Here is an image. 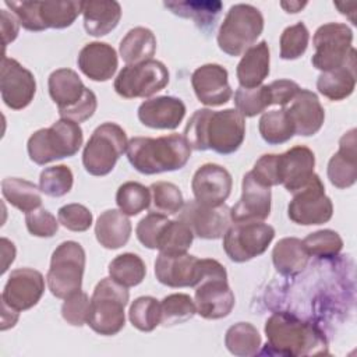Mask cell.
<instances>
[{
  "mask_svg": "<svg viewBox=\"0 0 357 357\" xmlns=\"http://www.w3.org/2000/svg\"><path fill=\"white\" fill-rule=\"evenodd\" d=\"M245 137V120L236 109H198L190 117L184 138L191 149H212L220 155L234 153Z\"/></svg>",
  "mask_w": 357,
  "mask_h": 357,
  "instance_id": "1",
  "label": "cell"
},
{
  "mask_svg": "<svg viewBox=\"0 0 357 357\" xmlns=\"http://www.w3.org/2000/svg\"><path fill=\"white\" fill-rule=\"evenodd\" d=\"M266 347L262 353L279 356H315L328 353V342L322 331L287 311L273 312L265 322Z\"/></svg>",
  "mask_w": 357,
  "mask_h": 357,
  "instance_id": "2",
  "label": "cell"
},
{
  "mask_svg": "<svg viewBox=\"0 0 357 357\" xmlns=\"http://www.w3.org/2000/svg\"><path fill=\"white\" fill-rule=\"evenodd\" d=\"M191 146L184 135L169 134L158 138L134 137L127 145L130 165L142 174L180 170L191 158Z\"/></svg>",
  "mask_w": 357,
  "mask_h": 357,
  "instance_id": "3",
  "label": "cell"
},
{
  "mask_svg": "<svg viewBox=\"0 0 357 357\" xmlns=\"http://www.w3.org/2000/svg\"><path fill=\"white\" fill-rule=\"evenodd\" d=\"M84 141L78 123L60 119L47 128L36 130L28 139L29 159L36 165H46L57 159L74 156Z\"/></svg>",
  "mask_w": 357,
  "mask_h": 357,
  "instance_id": "4",
  "label": "cell"
},
{
  "mask_svg": "<svg viewBox=\"0 0 357 357\" xmlns=\"http://www.w3.org/2000/svg\"><path fill=\"white\" fill-rule=\"evenodd\" d=\"M127 287L105 278L93 289L86 325L102 336L117 335L126 324L124 308L128 304Z\"/></svg>",
  "mask_w": 357,
  "mask_h": 357,
  "instance_id": "5",
  "label": "cell"
},
{
  "mask_svg": "<svg viewBox=\"0 0 357 357\" xmlns=\"http://www.w3.org/2000/svg\"><path fill=\"white\" fill-rule=\"evenodd\" d=\"M264 31L262 13L251 6L238 3L229 8L218 32V46L229 56H240L254 46Z\"/></svg>",
  "mask_w": 357,
  "mask_h": 357,
  "instance_id": "6",
  "label": "cell"
},
{
  "mask_svg": "<svg viewBox=\"0 0 357 357\" xmlns=\"http://www.w3.org/2000/svg\"><path fill=\"white\" fill-rule=\"evenodd\" d=\"M127 134L119 124L106 121L98 126L82 151L85 170L92 176L109 174L127 151Z\"/></svg>",
  "mask_w": 357,
  "mask_h": 357,
  "instance_id": "7",
  "label": "cell"
},
{
  "mask_svg": "<svg viewBox=\"0 0 357 357\" xmlns=\"http://www.w3.org/2000/svg\"><path fill=\"white\" fill-rule=\"evenodd\" d=\"M85 271V250L77 241H63L50 258L46 282L50 293L57 298H67L81 290Z\"/></svg>",
  "mask_w": 357,
  "mask_h": 357,
  "instance_id": "8",
  "label": "cell"
},
{
  "mask_svg": "<svg viewBox=\"0 0 357 357\" xmlns=\"http://www.w3.org/2000/svg\"><path fill=\"white\" fill-rule=\"evenodd\" d=\"M275 237V229L264 222H233L223 234V250L230 261L247 262L262 255Z\"/></svg>",
  "mask_w": 357,
  "mask_h": 357,
  "instance_id": "9",
  "label": "cell"
},
{
  "mask_svg": "<svg viewBox=\"0 0 357 357\" xmlns=\"http://www.w3.org/2000/svg\"><path fill=\"white\" fill-rule=\"evenodd\" d=\"M315 53L311 63L317 70L331 71L344 66L356 50L353 43V31L342 22H328L321 25L312 38Z\"/></svg>",
  "mask_w": 357,
  "mask_h": 357,
  "instance_id": "10",
  "label": "cell"
},
{
  "mask_svg": "<svg viewBox=\"0 0 357 357\" xmlns=\"http://www.w3.org/2000/svg\"><path fill=\"white\" fill-rule=\"evenodd\" d=\"M169 84V70L159 60L127 64L114 79V91L124 99L149 98Z\"/></svg>",
  "mask_w": 357,
  "mask_h": 357,
  "instance_id": "11",
  "label": "cell"
},
{
  "mask_svg": "<svg viewBox=\"0 0 357 357\" xmlns=\"http://www.w3.org/2000/svg\"><path fill=\"white\" fill-rule=\"evenodd\" d=\"M333 215V204L325 194L324 183L318 174L298 191L293 192V198L287 206V216L291 222L301 226L324 225Z\"/></svg>",
  "mask_w": 357,
  "mask_h": 357,
  "instance_id": "12",
  "label": "cell"
},
{
  "mask_svg": "<svg viewBox=\"0 0 357 357\" xmlns=\"http://www.w3.org/2000/svg\"><path fill=\"white\" fill-rule=\"evenodd\" d=\"M177 219L185 223L194 236L204 240H218L223 237L231 225L230 208L227 205L211 206L195 199L184 202Z\"/></svg>",
  "mask_w": 357,
  "mask_h": 357,
  "instance_id": "13",
  "label": "cell"
},
{
  "mask_svg": "<svg viewBox=\"0 0 357 357\" xmlns=\"http://www.w3.org/2000/svg\"><path fill=\"white\" fill-rule=\"evenodd\" d=\"M0 92L7 107L13 110L25 109L36 93L35 77L15 59L4 56L0 73Z\"/></svg>",
  "mask_w": 357,
  "mask_h": 357,
  "instance_id": "14",
  "label": "cell"
},
{
  "mask_svg": "<svg viewBox=\"0 0 357 357\" xmlns=\"http://www.w3.org/2000/svg\"><path fill=\"white\" fill-rule=\"evenodd\" d=\"M45 291L43 275L32 268L11 271L1 293V301L17 311L35 307Z\"/></svg>",
  "mask_w": 357,
  "mask_h": 357,
  "instance_id": "15",
  "label": "cell"
},
{
  "mask_svg": "<svg viewBox=\"0 0 357 357\" xmlns=\"http://www.w3.org/2000/svg\"><path fill=\"white\" fill-rule=\"evenodd\" d=\"M202 259L184 254H162L155 261V276L158 282L169 287H195L201 282Z\"/></svg>",
  "mask_w": 357,
  "mask_h": 357,
  "instance_id": "16",
  "label": "cell"
},
{
  "mask_svg": "<svg viewBox=\"0 0 357 357\" xmlns=\"http://www.w3.org/2000/svg\"><path fill=\"white\" fill-rule=\"evenodd\" d=\"M194 301L198 315L205 319H220L231 312L236 298L227 284V276H209L195 286Z\"/></svg>",
  "mask_w": 357,
  "mask_h": 357,
  "instance_id": "17",
  "label": "cell"
},
{
  "mask_svg": "<svg viewBox=\"0 0 357 357\" xmlns=\"http://www.w3.org/2000/svg\"><path fill=\"white\" fill-rule=\"evenodd\" d=\"M271 187L259 183L251 170L241 181V197L230 208L231 222H262L271 215Z\"/></svg>",
  "mask_w": 357,
  "mask_h": 357,
  "instance_id": "18",
  "label": "cell"
},
{
  "mask_svg": "<svg viewBox=\"0 0 357 357\" xmlns=\"http://www.w3.org/2000/svg\"><path fill=\"white\" fill-rule=\"evenodd\" d=\"M233 178L227 169L216 163H205L197 169L191 180L194 199L211 205H223L231 192Z\"/></svg>",
  "mask_w": 357,
  "mask_h": 357,
  "instance_id": "19",
  "label": "cell"
},
{
  "mask_svg": "<svg viewBox=\"0 0 357 357\" xmlns=\"http://www.w3.org/2000/svg\"><path fill=\"white\" fill-rule=\"evenodd\" d=\"M191 85L197 99L205 106H222L233 96L229 73L216 63H208L195 68L191 75Z\"/></svg>",
  "mask_w": 357,
  "mask_h": 357,
  "instance_id": "20",
  "label": "cell"
},
{
  "mask_svg": "<svg viewBox=\"0 0 357 357\" xmlns=\"http://www.w3.org/2000/svg\"><path fill=\"white\" fill-rule=\"evenodd\" d=\"M315 155L305 145H296L279 155V180L289 191L296 192L303 188L314 173Z\"/></svg>",
  "mask_w": 357,
  "mask_h": 357,
  "instance_id": "21",
  "label": "cell"
},
{
  "mask_svg": "<svg viewBox=\"0 0 357 357\" xmlns=\"http://www.w3.org/2000/svg\"><path fill=\"white\" fill-rule=\"evenodd\" d=\"M185 116V105L176 96H156L144 100L138 107L139 121L155 130H174Z\"/></svg>",
  "mask_w": 357,
  "mask_h": 357,
  "instance_id": "22",
  "label": "cell"
},
{
  "mask_svg": "<svg viewBox=\"0 0 357 357\" xmlns=\"http://www.w3.org/2000/svg\"><path fill=\"white\" fill-rule=\"evenodd\" d=\"M293 127L294 134L311 137L317 134L325 120V110L317 96L310 89H300L293 100L284 106Z\"/></svg>",
  "mask_w": 357,
  "mask_h": 357,
  "instance_id": "23",
  "label": "cell"
},
{
  "mask_svg": "<svg viewBox=\"0 0 357 357\" xmlns=\"http://www.w3.org/2000/svg\"><path fill=\"white\" fill-rule=\"evenodd\" d=\"M356 128L349 130L339 139V151L328 162V178L336 188H349L357 180V138Z\"/></svg>",
  "mask_w": 357,
  "mask_h": 357,
  "instance_id": "24",
  "label": "cell"
},
{
  "mask_svg": "<svg viewBox=\"0 0 357 357\" xmlns=\"http://www.w3.org/2000/svg\"><path fill=\"white\" fill-rule=\"evenodd\" d=\"M78 68L92 81L105 82L113 78L119 67L116 50L105 42L86 43L77 57Z\"/></svg>",
  "mask_w": 357,
  "mask_h": 357,
  "instance_id": "25",
  "label": "cell"
},
{
  "mask_svg": "<svg viewBox=\"0 0 357 357\" xmlns=\"http://www.w3.org/2000/svg\"><path fill=\"white\" fill-rule=\"evenodd\" d=\"M84 28L91 36H105L121 18V6L114 0H89L82 4Z\"/></svg>",
  "mask_w": 357,
  "mask_h": 357,
  "instance_id": "26",
  "label": "cell"
},
{
  "mask_svg": "<svg viewBox=\"0 0 357 357\" xmlns=\"http://www.w3.org/2000/svg\"><path fill=\"white\" fill-rule=\"evenodd\" d=\"M271 52L265 40L251 46L243 53L237 64V79L241 88H257L269 75Z\"/></svg>",
  "mask_w": 357,
  "mask_h": 357,
  "instance_id": "27",
  "label": "cell"
},
{
  "mask_svg": "<svg viewBox=\"0 0 357 357\" xmlns=\"http://www.w3.org/2000/svg\"><path fill=\"white\" fill-rule=\"evenodd\" d=\"M356 88V50L339 68L324 71L317 79V89L326 99L337 102L349 98Z\"/></svg>",
  "mask_w": 357,
  "mask_h": 357,
  "instance_id": "28",
  "label": "cell"
},
{
  "mask_svg": "<svg viewBox=\"0 0 357 357\" xmlns=\"http://www.w3.org/2000/svg\"><path fill=\"white\" fill-rule=\"evenodd\" d=\"M49 95L57 105L59 112L73 107L85 95L86 86L79 75L71 68L54 70L47 79Z\"/></svg>",
  "mask_w": 357,
  "mask_h": 357,
  "instance_id": "29",
  "label": "cell"
},
{
  "mask_svg": "<svg viewBox=\"0 0 357 357\" xmlns=\"http://www.w3.org/2000/svg\"><path fill=\"white\" fill-rule=\"evenodd\" d=\"M131 222L120 209L102 212L95 223L98 243L107 250H117L127 244L131 236Z\"/></svg>",
  "mask_w": 357,
  "mask_h": 357,
  "instance_id": "30",
  "label": "cell"
},
{
  "mask_svg": "<svg viewBox=\"0 0 357 357\" xmlns=\"http://www.w3.org/2000/svg\"><path fill=\"white\" fill-rule=\"evenodd\" d=\"M308 259L310 254L303 240L297 237H284L279 240L272 250V262L276 271L283 276L298 275L305 269Z\"/></svg>",
  "mask_w": 357,
  "mask_h": 357,
  "instance_id": "31",
  "label": "cell"
},
{
  "mask_svg": "<svg viewBox=\"0 0 357 357\" xmlns=\"http://www.w3.org/2000/svg\"><path fill=\"white\" fill-rule=\"evenodd\" d=\"M84 1H35V8L42 31L47 28L63 29L74 24L82 13Z\"/></svg>",
  "mask_w": 357,
  "mask_h": 357,
  "instance_id": "32",
  "label": "cell"
},
{
  "mask_svg": "<svg viewBox=\"0 0 357 357\" xmlns=\"http://www.w3.org/2000/svg\"><path fill=\"white\" fill-rule=\"evenodd\" d=\"M119 52L126 64H138L151 60L156 52V38L151 29L135 26L124 35Z\"/></svg>",
  "mask_w": 357,
  "mask_h": 357,
  "instance_id": "33",
  "label": "cell"
},
{
  "mask_svg": "<svg viewBox=\"0 0 357 357\" xmlns=\"http://www.w3.org/2000/svg\"><path fill=\"white\" fill-rule=\"evenodd\" d=\"M166 8L181 18H191L201 28L213 26L223 3L218 0H185V1H165Z\"/></svg>",
  "mask_w": 357,
  "mask_h": 357,
  "instance_id": "34",
  "label": "cell"
},
{
  "mask_svg": "<svg viewBox=\"0 0 357 357\" xmlns=\"http://www.w3.org/2000/svg\"><path fill=\"white\" fill-rule=\"evenodd\" d=\"M1 194L4 199L20 209L21 212H31L40 206V188L32 181L20 177H7L1 181Z\"/></svg>",
  "mask_w": 357,
  "mask_h": 357,
  "instance_id": "35",
  "label": "cell"
},
{
  "mask_svg": "<svg viewBox=\"0 0 357 357\" xmlns=\"http://www.w3.org/2000/svg\"><path fill=\"white\" fill-rule=\"evenodd\" d=\"M261 335L250 322H237L231 325L225 335V346L238 357L257 356L261 349Z\"/></svg>",
  "mask_w": 357,
  "mask_h": 357,
  "instance_id": "36",
  "label": "cell"
},
{
  "mask_svg": "<svg viewBox=\"0 0 357 357\" xmlns=\"http://www.w3.org/2000/svg\"><path fill=\"white\" fill-rule=\"evenodd\" d=\"M109 276L124 287H134L142 283L146 275L145 262L139 255L124 252L113 258L109 264Z\"/></svg>",
  "mask_w": 357,
  "mask_h": 357,
  "instance_id": "37",
  "label": "cell"
},
{
  "mask_svg": "<svg viewBox=\"0 0 357 357\" xmlns=\"http://www.w3.org/2000/svg\"><path fill=\"white\" fill-rule=\"evenodd\" d=\"M262 139L269 145H280L290 141L294 135L293 123L284 107L265 112L258 124Z\"/></svg>",
  "mask_w": 357,
  "mask_h": 357,
  "instance_id": "38",
  "label": "cell"
},
{
  "mask_svg": "<svg viewBox=\"0 0 357 357\" xmlns=\"http://www.w3.org/2000/svg\"><path fill=\"white\" fill-rule=\"evenodd\" d=\"M192 241L194 233L185 223L178 219L169 220L158 238L156 250L169 255L184 254L192 245Z\"/></svg>",
  "mask_w": 357,
  "mask_h": 357,
  "instance_id": "39",
  "label": "cell"
},
{
  "mask_svg": "<svg viewBox=\"0 0 357 357\" xmlns=\"http://www.w3.org/2000/svg\"><path fill=\"white\" fill-rule=\"evenodd\" d=\"M128 319L141 332H152L162 321L160 301L152 296L137 297L128 310Z\"/></svg>",
  "mask_w": 357,
  "mask_h": 357,
  "instance_id": "40",
  "label": "cell"
},
{
  "mask_svg": "<svg viewBox=\"0 0 357 357\" xmlns=\"http://www.w3.org/2000/svg\"><path fill=\"white\" fill-rule=\"evenodd\" d=\"M116 204L127 216H135L151 205V190L137 181L123 183L116 192Z\"/></svg>",
  "mask_w": 357,
  "mask_h": 357,
  "instance_id": "41",
  "label": "cell"
},
{
  "mask_svg": "<svg viewBox=\"0 0 357 357\" xmlns=\"http://www.w3.org/2000/svg\"><path fill=\"white\" fill-rule=\"evenodd\" d=\"M163 326H173L191 319L197 314L195 301L184 293H174L166 296L160 301Z\"/></svg>",
  "mask_w": 357,
  "mask_h": 357,
  "instance_id": "42",
  "label": "cell"
},
{
  "mask_svg": "<svg viewBox=\"0 0 357 357\" xmlns=\"http://www.w3.org/2000/svg\"><path fill=\"white\" fill-rule=\"evenodd\" d=\"M152 212L162 215H176L184 205V198L180 188L169 181H156L151 184Z\"/></svg>",
  "mask_w": 357,
  "mask_h": 357,
  "instance_id": "43",
  "label": "cell"
},
{
  "mask_svg": "<svg viewBox=\"0 0 357 357\" xmlns=\"http://www.w3.org/2000/svg\"><path fill=\"white\" fill-rule=\"evenodd\" d=\"M271 105L272 102L268 85H259L257 88L238 86L234 92V106L243 117H254Z\"/></svg>",
  "mask_w": 357,
  "mask_h": 357,
  "instance_id": "44",
  "label": "cell"
},
{
  "mask_svg": "<svg viewBox=\"0 0 357 357\" xmlns=\"http://www.w3.org/2000/svg\"><path fill=\"white\" fill-rule=\"evenodd\" d=\"M74 184V176L68 166L56 165L46 167L39 176V188L45 195L59 198L68 194Z\"/></svg>",
  "mask_w": 357,
  "mask_h": 357,
  "instance_id": "45",
  "label": "cell"
},
{
  "mask_svg": "<svg viewBox=\"0 0 357 357\" xmlns=\"http://www.w3.org/2000/svg\"><path fill=\"white\" fill-rule=\"evenodd\" d=\"M303 244L310 254V257L318 258H333L336 257L343 248V240L337 231L331 229L317 230L310 233L304 240Z\"/></svg>",
  "mask_w": 357,
  "mask_h": 357,
  "instance_id": "46",
  "label": "cell"
},
{
  "mask_svg": "<svg viewBox=\"0 0 357 357\" xmlns=\"http://www.w3.org/2000/svg\"><path fill=\"white\" fill-rule=\"evenodd\" d=\"M310 42V32L304 22H297L284 28L280 35V57L283 60H296L301 57Z\"/></svg>",
  "mask_w": 357,
  "mask_h": 357,
  "instance_id": "47",
  "label": "cell"
},
{
  "mask_svg": "<svg viewBox=\"0 0 357 357\" xmlns=\"http://www.w3.org/2000/svg\"><path fill=\"white\" fill-rule=\"evenodd\" d=\"M91 298L82 290H78L64 298L61 305V317L63 319L73 326H82L86 324L89 317Z\"/></svg>",
  "mask_w": 357,
  "mask_h": 357,
  "instance_id": "48",
  "label": "cell"
},
{
  "mask_svg": "<svg viewBox=\"0 0 357 357\" xmlns=\"http://www.w3.org/2000/svg\"><path fill=\"white\" fill-rule=\"evenodd\" d=\"M167 222L169 219L166 215H162L158 212H149L146 216H144L138 222L135 227V234L138 241L149 250H156L158 238Z\"/></svg>",
  "mask_w": 357,
  "mask_h": 357,
  "instance_id": "49",
  "label": "cell"
},
{
  "mask_svg": "<svg viewBox=\"0 0 357 357\" xmlns=\"http://www.w3.org/2000/svg\"><path fill=\"white\" fill-rule=\"evenodd\" d=\"M57 220L71 231H85L92 226V212L81 204H67L57 211Z\"/></svg>",
  "mask_w": 357,
  "mask_h": 357,
  "instance_id": "50",
  "label": "cell"
},
{
  "mask_svg": "<svg viewBox=\"0 0 357 357\" xmlns=\"http://www.w3.org/2000/svg\"><path fill=\"white\" fill-rule=\"evenodd\" d=\"M28 231L35 237H53L59 230V220L45 208H38L25 215Z\"/></svg>",
  "mask_w": 357,
  "mask_h": 357,
  "instance_id": "51",
  "label": "cell"
},
{
  "mask_svg": "<svg viewBox=\"0 0 357 357\" xmlns=\"http://www.w3.org/2000/svg\"><path fill=\"white\" fill-rule=\"evenodd\" d=\"M251 173L266 187L279 185V155L265 153L254 165Z\"/></svg>",
  "mask_w": 357,
  "mask_h": 357,
  "instance_id": "52",
  "label": "cell"
},
{
  "mask_svg": "<svg viewBox=\"0 0 357 357\" xmlns=\"http://www.w3.org/2000/svg\"><path fill=\"white\" fill-rule=\"evenodd\" d=\"M96 107H98L96 95L89 88H86L85 95L82 96V99L79 102H77L70 109L59 112V114L61 119H68V120L79 124V123L91 119L93 116V113L96 112Z\"/></svg>",
  "mask_w": 357,
  "mask_h": 357,
  "instance_id": "53",
  "label": "cell"
},
{
  "mask_svg": "<svg viewBox=\"0 0 357 357\" xmlns=\"http://www.w3.org/2000/svg\"><path fill=\"white\" fill-rule=\"evenodd\" d=\"M268 88L272 105H279L282 107L287 106L301 89L298 84L291 79H276L271 82Z\"/></svg>",
  "mask_w": 357,
  "mask_h": 357,
  "instance_id": "54",
  "label": "cell"
},
{
  "mask_svg": "<svg viewBox=\"0 0 357 357\" xmlns=\"http://www.w3.org/2000/svg\"><path fill=\"white\" fill-rule=\"evenodd\" d=\"M1 38H3V45L4 47L14 42L18 36V32H20V21L17 20V17L11 13H8L7 10H1Z\"/></svg>",
  "mask_w": 357,
  "mask_h": 357,
  "instance_id": "55",
  "label": "cell"
},
{
  "mask_svg": "<svg viewBox=\"0 0 357 357\" xmlns=\"http://www.w3.org/2000/svg\"><path fill=\"white\" fill-rule=\"evenodd\" d=\"M1 255H3V264H1V275L8 269V266L14 262L15 258V245L8 238L3 237L1 240Z\"/></svg>",
  "mask_w": 357,
  "mask_h": 357,
  "instance_id": "56",
  "label": "cell"
},
{
  "mask_svg": "<svg viewBox=\"0 0 357 357\" xmlns=\"http://www.w3.org/2000/svg\"><path fill=\"white\" fill-rule=\"evenodd\" d=\"M20 317V311L11 308L6 303L1 301V331H7L13 328Z\"/></svg>",
  "mask_w": 357,
  "mask_h": 357,
  "instance_id": "57",
  "label": "cell"
},
{
  "mask_svg": "<svg viewBox=\"0 0 357 357\" xmlns=\"http://www.w3.org/2000/svg\"><path fill=\"white\" fill-rule=\"evenodd\" d=\"M308 3L307 1H280V7L286 11V13H298L301 11Z\"/></svg>",
  "mask_w": 357,
  "mask_h": 357,
  "instance_id": "58",
  "label": "cell"
}]
</instances>
